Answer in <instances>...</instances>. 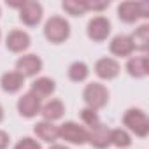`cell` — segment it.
Returning a JSON list of instances; mask_svg holds the SVG:
<instances>
[{
	"instance_id": "cell-1",
	"label": "cell",
	"mask_w": 149,
	"mask_h": 149,
	"mask_svg": "<svg viewBox=\"0 0 149 149\" xmlns=\"http://www.w3.org/2000/svg\"><path fill=\"white\" fill-rule=\"evenodd\" d=\"M123 125L128 133H133L135 137L146 139L149 135V118L146 111L139 107H130L123 114Z\"/></svg>"
},
{
	"instance_id": "cell-2",
	"label": "cell",
	"mask_w": 149,
	"mask_h": 149,
	"mask_svg": "<svg viewBox=\"0 0 149 149\" xmlns=\"http://www.w3.org/2000/svg\"><path fill=\"white\" fill-rule=\"evenodd\" d=\"M44 37L51 44H63L70 37V23L61 16H51L44 23Z\"/></svg>"
},
{
	"instance_id": "cell-3",
	"label": "cell",
	"mask_w": 149,
	"mask_h": 149,
	"mask_svg": "<svg viewBox=\"0 0 149 149\" xmlns=\"http://www.w3.org/2000/svg\"><path fill=\"white\" fill-rule=\"evenodd\" d=\"M83 100L86 107L93 111H100L109 104V90L102 83H97V81L88 83L83 90Z\"/></svg>"
},
{
	"instance_id": "cell-4",
	"label": "cell",
	"mask_w": 149,
	"mask_h": 149,
	"mask_svg": "<svg viewBox=\"0 0 149 149\" xmlns=\"http://www.w3.org/2000/svg\"><path fill=\"white\" fill-rule=\"evenodd\" d=\"M58 137L68 144L74 146H83L88 142V128L81 126L76 121H65L58 126Z\"/></svg>"
},
{
	"instance_id": "cell-5",
	"label": "cell",
	"mask_w": 149,
	"mask_h": 149,
	"mask_svg": "<svg viewBox=\"0 0 149 149\" xmlns=\"http://www.w3.org/2000/svg\"><path fill=\"white\" fill-rule=\"evenodd\" d=\"M149 16V4L147 2H121L118 6V18L123 23H137L140 18Z\"/></svg>"
},
{
	"instance_id": "cell-6",
	"label": "cell",
	"mask_w": 149,
	"mask_h": 149,
	"mask_svg": "<svg viewBox=\"0 0 149 149\" xmlns=\"http://www.w3.org/2000/svg\"><path fill=\"white\" fill-rule=\"evenodd\" d=\"M86 35L93 42H104V40H107V37L111 35V21L105 16H102V14L93 16L88 21V25H86Z\"/></svg>"
},
{
	"instance_id": "cell-7",
	"label": "cell",
	"mask_w": 149,
	"mask_h": 149,
	"mask_svg": "<svg viewBox=\"0 0 149 149\" xmlns=\"http://www.w3.org/2000/svg\"><path fill=\"white\" fill-rule=\"evenodd\" d=\"M44 18V9L42 4L35 0H26L19 6V19L26 26H37Z\"/></svg>"
},
{
	"instance_id": "cell-8",
	"label": "cell",
	"mask_w": 149,
	"mask_h": 149,
	"mask_svg": "<svg viewBox=\"0 0 149 149\" xmlns=\"http://www.w3.org/2000/svg\"><path fill=\"white\" fill-rule=\"evenodd\" d=\"M42 67H44V63H42L40 56L32 54V53L19 56L18 61H16V72H19L25 79L26 77H35L37 74L42 70Z\"/></svg>"
},
{
	"instance_id": "cell-9",
	"label": "cell",
	"mask_w": 149,
	"mask_h": 149,
	"mask_svg": "<svg viewBox=\"0 0 149 149\" xmlns=\"http://www.w3.org/2000/svg\"><path fill=\"white\" fill-rule=\"evenodd\" d=\"M16 107H18L19 116H23V118H26V119H32V118H35L37 114H40L42 100H39L33 93L26 91V93H23V95L18 98Z\"/></svg>"
},
{
	"instance_id": "cell-10",
	"label": "cell",
	"mask_w": 149,
	"mask_h": 149,
	"mask_svg": "<svg viewBox=\"0 0 149 149\" xmlns=\"http://www.w3.org/2000/svg\"><path fill=\"white\" fill-rule=\"evenodd\" d=\"M121 72V67L118 63L116 58H111V56H104V58H98L95 61V74L102 79V81H112L119 76Z\"/></svg>"
},
{
	"instance_id": "cell-11",
	"label": "cell",
	"mask_w": 149,
	"mask_h": 149,
	"mask_svg": "<svg viewBox=\"0 0 149 149\" xmlns=\"http://www.w3.org/2000/svg\"><path fill=\"white\" fill-rule=\"evenodd\" d=\"M88 144L95 149H107L111 146V128L104 123L88 128Z\"/></svg>"
},
{
	"instance_id": "cell-12",
	"label": "cell",
	"mask_w": 149,
	"mask_h": 149,
	"mask_svg": "<svg viewBox=\"0 0 149 149\" xmlns=\"http://www.w3.org/2000/svg\"><path fill=\"white\" fill-rule=\"evenodd\" d=\"M32 44V39L30 35L25 32V30H11L6 37V47L11 51V53H25Z\"/></svg>"
},
{
	"instance_id": "cell-13",
	"label": "cell",
	"mask_w": 149,
	"mask_h": 149,
	"mask_svg": "<svg viewBox=\"0 0 149 149\" xmlns=\"http://www.w3.org/2000/svg\"><path fill=\"white\" fill-rule=\"evenodd\" d=\"M126 72L128 76L135 79H144L149 76V58L147 54H139V56H130L126 61Z\"/></svg>"
},
{
	"instance_id": "cell-14",
	"label": "cell",
	"mask_w": 149,
	"mask_h": 149,
	"mask_svg": "<svg viewBox=\"0 0 149 149\" xmlns=\"http://www.w3.org/2000/svg\"><path fill=\"white\" fill-rule=\"evenodd\" d=\"M109 49L114 56L118 58H128L133 54V44H132V39L130 35H125V33H119V35H114L111 39V44H109Z\"/></svg>"
},
{
	"instance_id": "cell-15",
	"label": "cell",
	"mask_w": 149,
	"mask_h": 149,
	"mask_svg": "<svg viewBox=\"0 0 149 149\" xmlns=\"http://www.w3.org/2000/svg\"><path fill=\"white\" fill-rule=\"evenodd\" d=\"M56 90V83L51 77H37L30 84V93H33L39 100L49 98Z\"/></svg>"
},
{
	"instance_id": "cell-16",
	"label": "cell",
	"mask_w": 149,
	"mask_h": 149,
	"mask_svg": "<svg viewBox=\"0 0 149 149\" xmlns=\"http://www.w3.org/2000/svg\"><path fill=\"white\" fill-rule=\"evenodd\" d=\"M33 133L39 140L47 142V144H54L60 137H58V126L51 121H37L33 126Z\"/></svg>"
},
{
	"instance_id": "cell-17",
	"label": "cell",
	"mask_w": 149,
	"mask_h": 149,
	"mask_svg": "<svg viewBox=\"0 0 149 149\" xmlns=\"http://www.w3.org/2000/svg\"><path fill=\"white\" fill-rule=\"evenodd\" d=\"M23 84H25V77L16 70H9V72L2 74V77H0V88L9 95L18 93L23 88Z\"/></svg>"
},
{
	"instance_id": "cell-18",
	"label": "cell",
	"mask_w": 149,
	"mask_h": 149,
	"mask_svg": "<svg viewBox=\"0 0 149 149\" xmlns=\"http://www.w3.org/2000/svg\"><path fill=\"white\" fill-rule=\"evenodd\" d=\"M40 114H42L44 121L54 123V121H58V119L63 118V114H65V105H63V102H61L60 98H51V100H47L46 104H42Z\"/></svg>"
},
{
	"instance_id": "cell-19",
	"label": "cell",
	"mask_w": 149,
	"mask_h": 149,
	"mask_svg": "<svg viewBox=\"0 0 149 149\" xmlns=\"http://www.w3.org/2000/svg\"><path fill=\"white\" fill-rule=\"evenodd\" d=\"M130 39H132L133 49H135V51H140L142 54H146V51L149 49V25H147V23L139 25V26L132 32Z\"/></svg>"
},
{
	"instance_id": "cell-20",
	"label": "cell",
	"mask_w": 149,
	"mask_h": 149,
	"mask_svg": "<svg viewBox=\"0 0 149 149\" xmlns=\"http://www.w3.org/2000/svg\"><path fill=\"white\" fill-rule=\"evenodd\" d=\"M67 74H68V79L70 81H74V83H83L90 76V67L84 61H74V63L68 65Z\"/></svg>"
},
{
	"instance_id": "cell-21",
	"label": "cell",
	"mask_w": 149,
	"mask_h": 149,
	"mask_svg": "<svg viewBox=\"0 0 149 149\" xmlns=\"http://www.w3.org/2000/svg\"><path fill=\"white\" fill-rule=\"evenodd\" d=\"M111 146L118 149H126L132 146V135L125 128H114L111 130Z\"/></svg>"
},
{
	"instance_id": "cell-22",
	"label": "cell",
	"mask_w": 149,
	"mask_h": 149,
	"mask_svg": "<svg viewBox=\"0 0 149 149\" xmlns=\"http://www.w3.org/2000/svg\"><path fill=\"white\" fill-rule=\"evenodd\" d=\"M61 9H63L67 14L74 16V18H77V16H83V14H86L84 4H83V2H79V0H65V2L61 4Z\"/></svg>"
},
{
	"instance_id": "cell-23",
	"label": "cell",
	"mask_w": 149,
	"mask_h": 149,
	"mask_svg": "<svg viewBox=\"0 0 149 149\" xmlns=\"http://www.w3.org/2000/svg\"><path fill=\"white\" fill-rule=\"evenodd\" d=\"M79 116H81V121H83L86 126H90V128L100 123V118H98V111H93V109H90V107H84V109H81Z\"/></svg>"
},
{
	"instance_id": "cell-24",
	"label": "cell",
	"mask_w": 149,
	"mask_h": 149,
	"mask_svg": "<svg viewBox=\"0 0 149 149\" xmlns=\"http://www.w3.org/2000/svg\"><path fill=\"white\" fill-rule=\"evenodd\" d=\"M83 4H84L86 13H88V11H93V13H102L104 9H107V7L111 6L109 0H84Z\"/></svg>"
},
{
	"instance_id": "cell-25",
	"label": "cell",
	"mask_w": 149,
	"mask_h": 149,
	"mask_svg": "<svg viewBox=\"0 0 149 149\" xmlns=\"http://www.w3.org/2000/svg\"><path fill=\"white\" fill-rule=\"evenodd\" d=\"M13 149H42V146H40V142H39L37 139H33V137H23V139H19V140L14 144Z\"/></svg>"
},
{
	"instance_id": "cell-26",
	"label": "cell",
	"mask_w": 149,
	"mask_h": 149,
	"mask_svg": "<svg viewBox=\"0 0 149 149\" xmlns=\"http://www.w3.org/2000/svg\"><path fill=\"white\" fill-rule=\"evenodd\" d=\"M9 140H11L9 133L6 130H0V149H7L9 147Z\"/></svg>"
},
{
	"instance_id": "cell-27",
	"label": "cell",
	"mask_w": 149,
	"mask_h": 149,
	"mask_svg": "<svg viewBox=\"0 0 149 149\" xmlns=\"http://www.w3.org/2000/svg\"><path fill=\"white\" fill-rule=\"evenodd\" d=\"M49 149H70L68 146H65V144H53Z\"/></svg>"
},
{
	"instance_id": "cell-28",
	"label": "cell",
	"mask_w": 149,
	"mask_h": 149,
	"mask_svg": "<svg viewBox=\"0 0 149 149\" xmlns=\"http://www.w3.org/2000/svg\"><path fill=\"white\" fill-rule=\"evenodd\" d=\"M2 121H4V107L0 105V123H2Z\"/></svg>"
},
{
	"instance_id": "cell-29",
	"label": "cell",
	"mask_w": 149,
	"mask_h": 149,
	"mask_svg": "<svg viewBox=\"0 0 149 149\" xmlns=\"http://www.w3.org/2000/svg\"><path fill=\"white\" fill-rule=\"evenodd\" d=\"M0 16H2V7H0Z\"/></svg>"
},
{
	"instance_id": "cell-30",
	"label": "cell",
	"mask_w": 149,
	"mask_h": 149,
	"mask_svg": "<svg viewBox=\"0 0 149 149\" xmlns=\"http://www.w3.org/2000/svg\"><path fill=\"white\" fill-rule=\"evenodd\" d=\"M0 39H2V32H0Z\"/></svg>"
}]
</instances>
